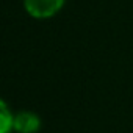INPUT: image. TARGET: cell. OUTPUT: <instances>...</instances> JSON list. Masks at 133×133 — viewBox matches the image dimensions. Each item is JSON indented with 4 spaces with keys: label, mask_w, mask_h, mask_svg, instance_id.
I'll return each mask as SVG.
<instances>
[{
    "label": "cell",
    "mask_w": 133,
    "mask_h": 133,
    "mask_svg": "<svg viewBox=\"0 0 133 133\" xmlns=\"http://www.w3.org/2000/svg\"><path fill=\"white\" fill-rule=\"evenodd\" d=\"M64 5V0H24L27 13L35 19H49Z\"/></svg>",
    "instance_id": "6da1fadb"
},
{
    "label": "cell",
    "mask_w": 133,
    "mask_h": 133,
    "mask_svg": "<svg viewBox=\"0 0 133 133\" xmlns=\"http://www.w3.org/2000/svg\"><path fill=\"white\" fill-rule=\"evenodd\" d=\"M14 117L6 108V103L2 102L0 103V133H10L13 130Z\"/></svg>",
    "instance_id": "3957f363"
},
{
    "label": "cell",
    "mask_w": 133,
    "mask_h": 133,
    "mask_svg": "<svg viewBox=\"0 0 133 133\" xmlns=\"http://www.w3.org/2000/svg\"><path fill=\"white\" fill-rule=\"evenodd\" d=\"M39 127H41V121L31 111L19 113L14 117V124H13V128L17 133H35L39 130Z\"/></svg>",
    "instance_id": "7a4b0ae2"
}]
</instances>
